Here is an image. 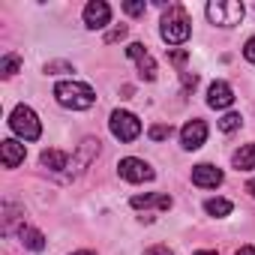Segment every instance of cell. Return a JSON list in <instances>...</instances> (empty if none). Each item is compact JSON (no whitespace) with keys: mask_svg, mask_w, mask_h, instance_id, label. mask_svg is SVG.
I'll use <instances>...</instances> for the list:
<instances>
[{"mask_svg":"<svg viewBox=\"0 0 255 255\" xmlns=\"http://www.w3.org/2000/svg\"><path fill=\"white\" fill-rule=\"evenodd\" d=\"M54 99L63 105V108H72V111H84L96 102V93L90 84L84 81H57L54 84Z\"/></svg>","mask_w":255,"mask_h":255,"instance_id":"1","label":"cell"},{"mask_svg":"<svg viewBox=\"0 0 255 255\" xmlns=\"http://www.w3.org/2000/svg\"><path fill=\"white\" fill-rule=\"evenodd\" d=\"M159 33H162V39H165L168 45H180V42H186V39H189V33H192V21H189L186 9H183L180 3L168 6V12L162 15Z\"/></svg>","mask_w":255,"mask_h":255,"instance_id":"2","label":"cell"},{"mask_svg":"<svg viewBox=\"0 0 255 255\" xmlns=\"http://www.w3.org/2000/svg\"><path fill=\"white\" fill-rule=\"evenodd\" d=\"M9 126L24 141H36L42 135V123H39V117H36V111L30 105H15L12 114H9Z\"/></svg>","mask_w":255,"mask_h":255,"instance_id":"3","label":"cell"},{"mask_svg":"<svg viewBox=\"0 0 255 255\" xmlns=\"http://www.w3.org/2000/svg\"><path fill=\"white\" fill-rule=\"evenodd\" d=\"M243 3L240 0H210L207 3V18L219 27H234L243 18Z\"/></svg>","mask_w":255,"mask_h":255,"instance_id":"4","label":"cell"},{"mask_svg":"<svg viewBox=\"0 0 255 255\" xmlns=\"http://www.w3.org/2000/svg\"><path fill=\"white\" fill-rule=\"evenodd\" d=\"M108 126H111V135L117 141H135L141 135V120L132 111H111Z\"/></svg>","mask_w":255,"mask_h":255,"instance_id":"5","label":"cell"},{"mask_svg":"<svg viewBox=\"0 0 255 255\" xmlns=\"http://www.w3.org/2000/svg\"><path fill=\"white\" fill-rule=\"evenodd\" d=\"M117 171H120L123 180H129V183H144V180H153V177H156V171H153L144 159H135V156L120 159Z\"/></svg>","mask_w":255,"mask_h":255,"instance_id":"6","label":"cell"},{"mask_svg":"<svg viewBox=\"0 0 255 255\" xmlns=\"http://www.w3.org/2000/svg\"><path fill=\"white\" fill-rule=\"evenodd\" d=\"M126 54H129V57L138 63V75H141L144 81H153V78H156V60L150 57V51H147L141 42L126 45Z\"/></svg>","mask_w":255,"mask_h":255,"instance_id":"7","label":"cell"},{"mask_svg":"<svg viewBox=\"0 0 255 255\" xmlns=\"http://www.w3.org/2000/svg\"><path fill=\"white\" fill-rule=\"evenodd\" d=\"M108 21H111V6L105 0H90L84 6V24L90 30H102V27H108Z\"/></svg>","mask_w":255,"mask_h":255,"instance_id":"8","label":"cell"},{"mask_svg":"<svg viewBox=\"0 0 255 255\" xmlns=\"http://www.w3.org/2000/svg\"><path fill=\"white\" fill-rule=\"evenodd\" d=\"M204 141H207V123L204 120H189L180 129V144L186 150H198Z\"/></svg>","mask_w":255,"mask_h":255,"instance_id":"9","label":"cell"},{"mask_svg":"<svg viewBox=\"0 0 255 255\" xmlns=\"http://www.w3.org/2000/svg\"><path fill=\"white\" fill-rule=\"evenodd\" d=\"M192 183L201 186V189H216L222 183V171L216 165H210V162H201V165L192 168Z\"/></svg>","mask_w":255,"mask_h":255,"instance_id":"10","label":"cell"},{"mask_svg":"<svg viewBox=\"0 0 255 255\" xmlns=\"http://www.w3.org/2000/svg\"><path fill=\"white\" fill-rule=\"evenodd\" d=\"M234 102V90H231V84H225V81H213L210 87H207V105L210 108H228Z\"/></svg>","mask_w":255,"mask_h":255,"instance_id":"11","label":"cell"},{"mask_svg":"<svg viewBox=\"0 0 255 255\" xmlns=\"http://www.w3.org/2000/svg\"><path fill=\"white\" fill-rule=\"evenodd\" d=\"M0 159H3V168H18L24 162V144L15 138L0 141Z\"/></svg>","mask_w":255,"mask_h":255,"instance_id":"12","label":"cell"},{"mask_svg":"<svg viewBox=\"0 0 255 255\" xmlns=\"http://www.w3.org/2000/svg\"><path fill=\"white\" fill-rule=\"evenodd\" d=\"M132 207H135V210H147V207L171 210V195H159V192H144V195H132Z\"/></svg>","mask_w":255,"mask_h":255,"instance_id":"13","label":"cell"},{"mask_svg":"<svg viewBox=\"0 0 255 255\" xmlns=\"http://www.w3.org/2000/svg\"><path fill=\"white\" fill-rule=\"evenodd\" d=\"M231 162H234L237 171H252V168H255V144H243V147L231 156Z\"/></svg>","mask_w":255,"mask_h":255,"instance_id":"14","label":"cell"},{"mask_svg":"<svg viewBox=\"0 0 255 255\" xmlns=\"http://www.w3.org/2000/svg\"><path fill=\"white\" fill-rule=\"evenodd\" d=\"M39 162H42L45 168H51V171H63V168H69V156H66L63 150H42Z\"/></svg>","mask_w":255,"mask_h":255,"instance_id":"15","label":"cell"},{"mask_svg":"<svg viewBox=\"0 0 255 255\" xmlns=\"http://www.w3.org/2000/svg\"><path fill=\"white\" fill-rule=\"evenodd\" d=\"M18 237H21V243H24L27 249H33V252H42V249H45V234H42V231H36V228L21 225Z\"/></svg>","mask_w":255,"mask_h":255,"instance_id":"16","label":"cell"},{"mask_svg":"<svg viewBox=\"0 0 255 255\" xmlns=\"http://www.w3.org/2000/svg\"><path fill=\"white\" fill-rule=\"evenodd\" d=\"M204 210L210 216H228L231 213V201L228 198H210V201H204Z\"/></svg>","mask_w":255,"mask_h":255,"instance_id":"17","label":"cell"},{"mask_svg":"<svg viewBox=\"0 0 255 255\" xmlns=\"http://www.w3.org/2000/svg\"><path fill=\"white\" fill-rule=\"evenodd\" d=\"M171 126L168 123H156V126H150V129H147V135L153 138V141H165V138H171Z\"/></svg>","mask_w":255,"mask_h":255,"instance_id":"18","label":"cell"},{"mask_svg":"<svg viewBox=\"0 0 255 255\" xmlns=\"http://www.w3.org/2000/svg\"><path fill=\"white\" fill-rule=\"evenodd\" d=\"M18 66H21V60H18L15 54H6L3 60H0V72H3L6 78H9V75H15V72H18Z\"/></svg>","mask_w":255,"mask_h":255,"instance_id":"19","label":"cell"},{"mask_svg":"<svg viewBox=\"0 0 255 255\" xmlns=\"http://www.w3.org/2000/svg\"><path fill=\"white\" fill-rule=\"evenodd\" d=\"M240 123H243L240 114H225V117L219 120V129H222V132H234V129H240Z\"/></svg>","mask_w":255,"mask_h":255,"instance_id":"20","label":"cell"},{"mask_svg":"<svg viewBox=\"0 0 255 255\" xmlns=\"http://www.w3.org/2000/svg\"><path fill=\"white\" fill-rule=\"evenodd\" d=\"M144 0H126V3H123V12L126 15H144Z\"/></svg>","mask_w":255,"mask_h":255,"instance_id":"21","label":"cell"},{"mask_svg":"<svg viewBox=\"0 0 255 255\" xmlns=\"http://www.w3.org/2000/svg\"><path fill=\"white\" fill-rule=\"evenodd\" d=\"M120 39H126V24H117L114 30L105 33V42H108V45H111V42H120Z\"/></svg>","mask_w":255,"mask_h":255,"instance_id":"22","label":"cell"},{"mask_svg":"<svg viewBox=\"0 0 255 255\" xmlns=\"http://www.w3.org/2000/svg\"><path fill=\"white\" fill-rule=\"evenodd\" d=\"M186 57H189V54H186L183 48H174V51H168V60H171L174 66H183V63H186Z\"/></svg>","mask_w":255,"mask_h":255,"instance_id":"23","label":"cell"},{"mask_svg":"<svg viewBox=\"0 0 255 255\" xmlns=\"http://www.w3.org/2000/svg\"><path fill=\"white\" fill-rule=\"evenodd\" d=\"M69 69H72L69 63H45V72H48V75H57V72H69Z\"/></svg>","mask_w":255,"mask_h":255,"instance_id":"24","label":"cell"},{"mask_svg":"<svg viewBox=\"0 0 255 255\" xmlns=\"http://www.w3.org/2000/svg\"><path fill=\"white\" fill-rule=\"evenodd\" d=\"M243 57H246L249 63H255V36L246 39V45H243Z\"/></svg>","mask_w":255,"mask_h":255,"instance_id":"25","label":"cell"},{"mask_svg":"<svg viewBox=\"0 0 255 255\" xmlns=\"http://www.w3.org/2000/svg\"><path fill=\"white\" fill-rule=\"evenodd\" d=\"M180 78H183V90H195V84H198V75H189V72H183Z\"/></svg>","mask_w":255,"mask_h":255,"instance_id":"26","label":"cell"},{"mask_svg":"<svg viewBox=\"0 0 255 255\" xmlns=\"http://www.w3.org/2000/svg\"><path fill=\"white\" fill-rule=\"evenodd\" d=\"M144 255H174L168 246H150V249H144Z\"/></svg>","mask_w":255,"mask_h":255,"instance_id":"27","label":"cell"},{"mask_svg":"<svg viewBox=\"0 0 255 255\" xmlns=\"http://www.w3.org/2000/svg\"><path fill=\"white\" fill-rule=\"evenodd\" d=\"M234 255H255V246H240Z\"/></svg>","mask_w":255,"mask_h":255,"instance_id":"28","label":"cell"},{"mask_svg":"<svg viewBox=\"0 0 255 255\" xmlns=\"http://www.w3.org/2000/svg\"><path fill=\"white\" fill-rule=\"evenodd\" d=\"M246 192H249V195H252V198H255V177H252V180H249V183H246Z\"/></svg>","mask_w":255,"mask_h":255,"instance_id":"29","label":"cell"},{"mask_svg":"<svg viewBox=\"0 0 255 255\" xmlns=\"http://www.w3.org/2000/svg\"><path fill=\"white\" fill-rule=\"evenodd\" d=\"M195 255H216V252H210V249H198Z\"/></svg>","mask_w":255,"mask_h":255,"instance_id":"30","label":"cell"},{"mask_svg":"<svg viewBox=\"0 0 255 255\" xmlns=\"http://www.w3.org/2000/svg\"><path fill=\"white\" fill-rule=\"evenodd\" d=\"M72 255H93V252H72Z\"/></svg>","mask_w":255,"mask_h":255,"instance_id":"31","label":"cell"}]
</instances>
